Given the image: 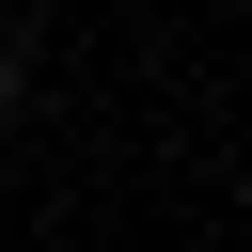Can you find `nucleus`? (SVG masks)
I'll return each mask as SVG.
<instances>
[{
  "instance_id": "obj_1",
  "label": "nucleus",
  "mask_w": 252,
  "mask_h": 252,
  "mask_svg": "<svg viewBox=\"0 0 252 252\" xmlns=\"http://www.w3.org/2000/svg\"><path fill=\"white\" fill-rule=\"evenodd\" d=\"M16 94H32V47H0V110H16Z\"/></svg>"
},
{
  "instance_id": "obj_2",
  "label": "nucleus",
  "mask_w": 252,
  "mask_h": 252,
  "mask_svg": "<svg viewBox=\"0 0 252 252\" xmlns=\"http://www.w3.org/2000/svg\"><path fill=\"white\" fill-rule=\"evenodd\" d=\"M0 205H16V173H0Z\"/></svg>"
}]
</instances>
